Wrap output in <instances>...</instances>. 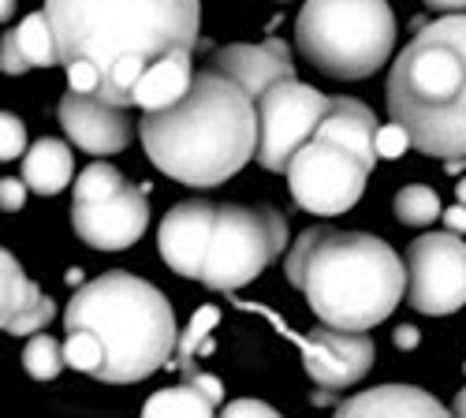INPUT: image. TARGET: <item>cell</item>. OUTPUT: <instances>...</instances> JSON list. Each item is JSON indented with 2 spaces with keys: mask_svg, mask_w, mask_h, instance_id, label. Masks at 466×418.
Here are the masks:
<instances>
[{
  "mask_svg": "<svg viewBox=\"0 0 466 418\" xmlns=\"http://www.w3.org/2000/svg\"><path fill=\"white\" fill-rule=\"evenodd\" d=\"M392 344H396L400 352H414V348L421 344V332H418L414 325H400V329L392 332Z\"/></svg>",
  "mask_w": 466,
  "mask_h": 418,
  "instance_id": "obj_35",
  "label": "cell"
},
{
  "mask_svg": "<svg viewBox=\"0 0 466 418\" xmlns=\"http://www.w3.org/2000/svg\"><path fill=\"white\" fill-rule=\"evenodd\" d=\"M441 217H444V228H448V232L466 236V206H462V202H455V206L441 209Z\"/></svg>",
  "mask_w": 466,
  "mask_h": 418,
  "instance_id": "obj_34",
  "label": "cell"
},
{
  "mask_svg": "<svg viewBox=\"0 0 466 418\" xmlns=\"http://www.w3.org/2000/svg\"><path fill=\"white\" fill-rule=\"evenodd\" d=\"M407 302L418 314L444 318L466 307V243L455 232H425L407 247Z\"/></svg>",
  "mask_w": 466,
  "mask_h": 418,
  "instance_id": "obj_11",
  "label": "cell"
},
{
  "mask_svg": "<svg viewBox=\"0 0 466 418\" xmlns=\"http://www.w3.org/2000/svg\"><path fill=\"white\" fill-rule=\"evenodd\" d=\"M26 154V124L15 112H0V161H15Z\"/></svg>",
  "mask_w": 466,
  "mask_h": 418,
  "instance_id": "obj_27",
  "label": "cell"
},
{
  "mask_svg": "<svg viewBox=\"0 0 466 418\" xmlns=\"http://www.w3.org/2000/svg\"><path fill=\"white\" fill-rule=\"evenodd\" d=\"M64 366L79 370V373H97L101 366V344L86 332V329H67V340H64Z\"/></svg>",
  "mask_w": 466,
  "mask_h": 418,
  "instance_id": "obj_26",
  "label": "cell"
},
{
  "mask_svg": "<svg viewBox=\"0 0 466 418\" xmlns=\"http://www.w3.org/2000/svg\"><path fill=\"white\" fill-rule=\"evenodd\" d=\"M75 176V154H71V146L60 142V138H37L34 146H26V154H23V183H26V191L34 195H60L64 187L71 183Z\"/></svg>",
  "mask_w": 466,
  "mask_h": 418,
  "instance_id": "obj_19",
  "label": "cell"
},
{
  "mask_svg": "<svg viewBox=\"0 0 466 418\" xmlns=\"http://www.w3.org/2000/svg\"><path fill=\"white\" fill-rule=\"evenodd\" d=\"M224 414H231V418H239V414H261V418H273V414H277V407H268V403H261V400H236V403H228V407H224Z\"/></svg>",
  "mask_w": 466,
  "mask_h": 418,
  "instance_id": "obj_33",
  "label": "cell"
},
{
  "mask_svg": "<svg viewBox=\"0 0 466 418\" xmlns=\"http://www.w3.org/2000/svg\"><path fill=\"white\" fill-rule=\"evenodd\" d=\"M441 195L433 191V187H425V183H410L403 187V191L396 195V217L400 224L407 228H425V224H433L441 217Z\"/></svg>",
  "mask_w": 466,
  "mask_h": 418,
  "instance_id": "obj_24",
  "label": "cell"
},
{
  "mask_svg": "<svg viewBox=\"0 0 466 418\" xmlns=\"http://www.w3.org/2000/svg\"><path fill=\"white\" fill-rule=\"evenodd\" d=\"M56 42L46 12L26 15L12 34L0 37V71L5 75H26L30 67H56Z\"/></svg>",
  "mask_w": 466,
  "mask_h": 418,
  "instance_id": "obj_16",
  "label": "cell"
},
{
  "mask_svg": "<svg viewBox=\"0 0 466 418\" xmlns=\"http://www.w3.org/2000/svg\"><path fill=\"white\" fill-rule=\"evenodd\" d=\"M60 64L97 67V97L131 108V90L149 60L172 49L194 53L202 26L198 0H46Z\"/></svg>",
  "mask_w": 466,
  "mask_h": 418,
  "instance_id": "obj_1",
  "label": "cell"
},
{
  "mask_svg": "<svg viewBox=\"0 0 466 418\" xmlns=\"http://www.w3.org/2000/svg\"><path fill=\"white\" fill-rule=\"evenodd\" d=\"M146 158L183 187H220L258 149V108L228 75L206 67L190 75L187 94L138 120Z\"/></svg>",
  "mask_w": 466,
  "mask_h": 418,
  "instance_id": "obj_2",
  "label": "cell"
},
{
  "mask_svg": "<svg viewBox=\"0 0 466 418\" xmlns=\"http://www.w3.org/2000/svg\"><path fill=\"white\" fill-rule=\"evenodd\" d=\"M284 273L321 325L370 332L400 307L407 270L392 243L370 232L306 228L291 243Z\"/></svg>",
  "mask_w": 466,
  "mask_h": 418,
  "instance_id": "obj_3",
  "label": "cell"
},
{
  "mask_svg": "<svg viewBox=\"0 0 466 418\" xmlns=\"http://www.w3.org/2000/svg\"><path fill=\"white\" fill-rule=\"evenodd\" d=\"M213 71L228 75L243 94H250L254 101L280 79H295V64H291V49L280 37H265L261 46H224L213 53L209 60Z\"/></svg>",
  "mask_w": 466,
  "mask_h": 418,
  "instance_id": "obj_15",
  "label": "cell"
},
{
  "mask_svg": "<svg viewBox=\"0 0 466 418\" xmlns=\"http://www.w3.org/2000/svg\"><path fill=\"white\" fill-rule=\"evenodd\" d=\"M373 131L377 117L370 105L355 97H329L318 131L295 149L284 168L295 206L318 217L355 209L377 165Z\"/></svg>",
  "mask_w": 466,
  "mask_h": 418,
  "instance_id": "obj_6",
  "label": "cell"
},
{
  "mask_svg": "<svg viewBox=\"0 0 466 418\" xmlns=\"http://www.w3.org/2000/svg\"><path fill=\"white\" fill-rule=\"evenodd\" d=\"M37 295H42V288L23 273V265L12 258V250L0 247V332H8Z\"/></svg>",
  "mask_w": 466,
  "mask_h": 418,
  "instance_id": "obj_20",
  "label": "cell"
},
{
  "mask_svg": "<svg viewBox=\"0 0 466 418\" xmlns=\"http://www.w3.org/2000/svg\"><path fill=\"white\" fill-rule=\"evenodd\" d=\"M190 75L194 71H190V53L187 49H172L157 60H149L146 71L138 75L135 90H131V105H138L146 112L176 105L190 87Z\"/></svg>",
  "mask_w": 466,
  "mask_h": 418,
  "instance_id": "obj_18",
  "label": "cell"
},
{
  "mask_svg": "<svg viewBox=\"0 0 466 418\" xmlns=\"http://www.w3.org/2000/svg\"><path fill=\"white\" fill-rule=\"evenodd\" d=\"M26 206V183L23 179H0V209L5 213H19Z\"/></svg>",
  "mask_w": 466,
  "mask_h": 418,
  "instance_id": "obj_32",
  "label": "cell"
},
{
  "mask_svg": "<svg viewBox=\"0 0 466 418\" xmlns=\"http://www.w3.org/2000/svg\"><path fill=\"white\" fill-rule=\"evenodd\" d=\"M288 247V220L273 206H217L198 280L209 291H239L258 280Z\"/></svg>",
  "mask_w": 466,
  "mask_h": 418,
  "instance_id": "obj_8",
  "label": "cell"
},
{
  "mask_svg": "<svg viewBox=\"0 0 466 418\" xmlns=\"http://www.w3.org/2000/svg\"><path fill=\"white\" fill-rule=\"evenodd\" d=\"M146 414H168V418H183V414H198V418H209L217 414V407L194 389L190 382L176 385V389H161V393H153L142 407Z\"/></svg>",
  "mask_w": 466,
  "mask_h": 418,
  "instance_id": "obj_22",
  "label": "cell"
},
{
  "mask_svg": "<svg viewBox=\"0 0 466 418\" xmlns=\"http://www.w3.org/2000/svg\"><path fill=\"white\" fill-rule=\"evenodd\" d=\"M213 217H217L213 202H179L165 213L157 228V250L176 277L198 280L206 243L213 232Z\"/></svg>",
  "mask_w": 466,
  "mask_h": 418,
  "instance_id": "obj_14",
  "label": "cell"
},
{
  "mask_svg": "<svg viewBox=\"0 0 466 418\" xmlns=\"http://www.w3.org/2000/svg\"><path fill=\"white\" fill-rule=\"evenodd\" d=\"M384 97L425 158H466V12L418 26L388 71Z\"/></svg>",
  "mask_w": 466,
  "mask_h": 418,
  "instance_id": "obj_4",
  "label": "cell"
},
{
  "mask_svg": "<svg viewBox=\"0 0 466 418\" xmlns=\"http://www.w3.org/2000/svg\"><path fill=\"white\" fill-rule=\"evenodd\" d=\"M455 199H459V202H462V206H466V176H462V179H459V183H455Z\"/></svg>",
  "mask_w": 466,
  "mask_h": 418,
  "instance_id": "obj_39",
  "label": "cell"
},
{
  "mask_svg": "<svg viewBox=\"0 0 466 418\" xmlns=\"http://www.w3.org/2000/svg\"><path fill=\"white\" fill-rule=\"evenodd\" d=\"M124 183H127V179H124V172L116 168V165L94 161V165H86V168L79 172V179H75V202L105 199V195H112V191H120Z\"/></svg>",
  "mask_w": 466,
  "mask_h": 418,
  "instance_id": "obj_25",
  "label": "cell"
},
{
  "mask_svg": "<svg viewBox=\"0 0 466 418\" xmlns=\"http://www.w3.org/2000/svg\"><path fill=\"white\" fill-rule=\"evenodd\" d=\"M239 311H250V314H261L268 325H273L280 336H288L291 344L302 352V366L306 373L314 377L321 389H351L359 385L362 377L370 373L373 366V340L366 332H355V329H336V325H321V329H309V332H295L277 311L261 307V302H243V299H231Z\"/></svg>",
  "mask_w": 466,
  "mask_h": 418,
  "instance_id": "obj_9",
  "label": "cell"
},
{
  "mask_svg": "<svg viewBox=\"0 0 466 418\" xmlns=\"http://www.w3.org/2000/svg\"><path fill=\"white\" fill-rule=\"evenodd\" d=\"M343 418H355V414H377V418H388V414H407V418H421V414H448V407L418 385H377L370 393H355L351 400H343L336 407Z\"/></svg>",
  "mask_w": 466,
  "mask_h": 418,
  "instance_id": "obj_17",
  "label": "cell"
},
{
  "mask_svg": "<svg viewBox=\"0 0 466 418\" xmlns=\"http://www.w3.org/2000/svg\"><path fill=\"white\" fill-rule=\"evenodd\" d=\"M64 280H67V284H83V270H67Z\"/></svg>",
  "mask_w": 466,
  "mask_h": 418,
  "instance_id": "obj_40",
  "label": "cell"
},
{
  "mask_svg": "<svg viewBox=\"0 0 466 418\" xmlns=\"http://www.w3.org/2000/svg\"><path fill=\"white\" fill-rule=\"evenodd\" d=\"M60 127L71 138V146H79L83 154L90 158H112L127 149L131 142V120H127V108L120 105H108L97 94H79V90H67L60 97Z\"/></svg>",
  "mask_w": 466,
  "mask_h": 418,
  "instance_id": "obj_13",
  "label": "cell"
},
{
  "mask_svg": "<svg viewBox=\"0 0 466 418\" xmlns=\"http://www.w3.org/2000/svg\"><path fill=\"white\" fill-rule=\"evenodd\" d=\"M295 42L329 79H370L392 60L396 15L388 0H306L295 19Z\"/></svg>",
  "mask_w": 466,
  "mask_h": 418,
  "instance_id": "obj_7",
  "label": "cell"
},
{
  "mask_svg": "<svg viewBox=\"0 0 466 418\" xmlns=\"http://www.w3.org/2000/svg\"><path fill=\"white\" fill-rule=\"evenodd\" d=\"M53 318H56V302H53L49 295H37L30 307L19 314V321H15L8 332H12V336H30V332H37V329H46Z\"/></svg>",
  "mask_w": 466,
  "mask_h": 418,
  "instance_id": "obj_29",
  "label": "cell"
},
{
  "mask_svg": "<svg viewBox=\"0 0 466 418\" xmlns=\"http://www.w3.org/2000/svg\"><path fill=\"white\" fill-rule=\"evenodd\" d=\"M67 329H86L101 344L97 382L135 385L172 362L176 352V314L161 288L149 280L112 270L94 277L71 295L64 311Z\"/></svg>",
  "mask_w": 466,
  "mask_h": 418,
  "instance_id": "obj_5",
  "label": "cell"
},
{
  "mask_svg": "<svg viewBox=\"0 0 466 418\" xmlns=\"http://www.w3.org/2000/svg\"><path fill=\"white\" fill-rule=\"evenodd\" d=\"M258 149L254 161L265 172H284L295 149L318 131L329 97L299 79H280L268 87L258 101Z\"/></svg>",
  "mask_w": 466,
  "mask_h": 418,
  "instance_id": "obj_10",
  "label": "cell"
},
{
  "mask_svg": "<svg viewBox=\"0 0 466 418\" xmlns=\"http://www.w3.org/2000/svg\"><path fill=\"white\" fill-rule=\"evenodd\" d=\"M220 325V307H202V311H194V318H190V325L176 336V362H168V366H176V370H183V366H190L194 362V355H209L217 344H213V329Z\"/></svg>",
  "mask_w": 466,
  "mask_h": 418,
  "instance_id": "obj_21",
  "label": "cell"
},
{
  "mask_svg": "<svg viewBox=\"0 0 466 418\" xmlns=\"http://www.w3.org/2000/svg\"><path fill=\"white\" fill-rule=\"evenodd\" d=\"M433 12H444V15H451V12H466V0H425Z\"/></svg>",
  "mask_w": 466,
  "mask_h": 418,
  "instance_id": "obj_36",
  "label": "cell"
},
{
  "mask_svg": "<svg viewBox=\"0 0 466 418\" xmlns=\"http://www.w3.org/2000/svg\"><path fill=\"white\" fill-rule=\"evenodd\" d=\"M15 12V0H0V23H8Z\"/></svg>",
  "mask_w": 466,
  "mask_h": 418,
  "instance_id": "obj_37",
  "label": "cell"
},
{
  "mask_svg": "<svg viewBox=\"0 0 466 418\" xmlns=\"http://www.w3.org/2000/svg\"><path fill=\"white\" fill-rule=\"evenodd\" d=\"M373 149H377V158L384 161H400L407 149H410V135L392 120V124H377L373 131Z\"/></svg>",
  "mask_w": 466,
  "mask_h": 418,
  "instance_id": "obj_28",
  "label": "cell"
},
{
  "mask_svg": "<svg viewBox=\"0 0 466 418\" xmlns=\"http://www.w3.org/2000/svg\"><path fill=\"white\" fill-rule=\"evenodd\" d=\"M183 382H190L194 389H198L217 411H220V400H224V385H220V377H213V373H206V370H194V362L190 366H183Z\"/></svg>",
  "mask_w": 466,
  "mask_h": 418,
  "instance_id": "obj_31",
  "label": "cell"
},
{
  "mask_svg": "<svg viewBox=\"0 0 466 418\" xmlns=\"http://www.w3.org/2000/svg\"><path fill=\"white\" fill-rule=\"evenodd\" d=\"M23 366L34 382H53V377H60V370H64V344L56 336H49L46 329L30 332L26 348H23Z\"/></svg>",
  "mask_w": 466,
  "mask_h": 418,
  "instance_id": "obj_23",
  "label": "cell"
},
{
  "mask_svg": "<svg viewBox=\"0 0 466 418\" xmlns=\"http://www.w3.org/2000/svg\"><path fill=\"white\" fill-rule=\"evenodd\" d=\"M64 67H67V90L97 94L101 75H97V67H94V64H86V60H71V64H64Z\"/></svg>",
  "mask_w": 466,
  "mask_h": 418,
  "instance_id": "obj_30",
  "label": "cell"
},
{
  "mask_svg": "<svg viewBox=\"0 0 466 418\" xmlns=\"http://www.w3.org/2000/svg\"><path fill=\"white\" fill-rule=\"evenodd\" d=\"M451 411H455V414H466V389H462V393L455 396V403H451Z\"/></svg>",
  "mask_w": 466,
  "mask_h": 418,
  "instance_id": "obj_38",
  "label": "cell"
},
{
  "mask_svg": "<svg viewBox=\"0 0 466 418\" xmlns=\"http://www.w3.org/2000/svg\"><path fill=\"white\" fill-rule=\"evenodd\" d=\"M71 228L86 247L94 250H127L142 240L149 228V202L142 187L124 183L94 202H75L71 206Z\"/></svg>",
  "mask_w": 466,
  "mask_h": 418,
  "instance_id": "obj_12",
  "label": "cell"
}]
</instances>
